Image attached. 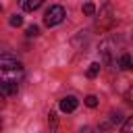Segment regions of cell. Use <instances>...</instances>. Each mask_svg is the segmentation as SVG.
<instances>
[{"instance_id":"cell-1","label":"cell","mask_w":133,"mask_h":133,"mask_svg":"<svg viewBox=\"0 0 133 133\" xmlns=\"http://www.w3.org/2000/svg\"><path fill=\"white\" fill-rule=\"evenodd\" d=\"M25 77V71H23V64L15 58V56H0V81H10V83H21Z\"/></svg>"},{"instance_id":"cell-2","label":"cell","mask_w":133,"mask_h":133,"mask_svg":"<svg viewBox=\"0 0 133 133\" xmlns=\"http://www.w3.org/2000/svg\"><path fill=\"white\" fill-rule=\"evenodd\" d=\"M64 17H66L64 8H62L60 4H54V6H50V8L46 10V15H44V23H46L48 27H54V25L62 23Z\"/></svg>"},{"instance_id":"cell-3","label":"cell","mask_w":133,"mask_h":133,"mask_svg":"<svg viewBox=\"0 0 133 133\" xmlns=\"http://www.w3.org/2000/svg\"><path fill=\"white\" fill-rule=\"evenodd\" d=\"M77 104H79V102H77L75 96H66V98L60 100V110H62V112H73V110L77 108Z\"/></svg>"},{"instance_id":"cell-4","label":"cell","mask_w":133,"mask_h":133,"mask_svg":"<svg viewBox=\"0 0 133 133\" xmlns=\"http://www.w3.org/2000/svg\"><path fill=\"white\" fill-rule=\"evenodd\" d=\"M17 91H19V85H17V83H10V81H0V94H2L4 98L15 96Z\"/></svg>"},{"instance_id":"cell-5","label":"cell","mask_w":133,"mask_h":133,"mask_svg":"<svg viewBox=\"0 0 133 133\" xmlns=\"http://www.w3.org/2000/svg\"><path fill=\"white\" fill-rule=\"evenodd\" d=\"M19 4H21V8H23V10L33 12V10H37V8L44 4V0H19Z\"/></svg>"},{"instance_id":"cell-6","label":"cell","mask_w":133,"mask_h":133,"mask_svg":"<svg viewBox=\"0 0 133 133\" xmlns=\"http://www.w3.org/2000/svg\"><path fill=\"white\" fill-rule=\"evenodd\" d=\"M98 73H100V62H91L89 69H87V77L94 79V77H98Z\"/></svg>"},{"instance_id":"cell-7","label":"cell","mask_w":133,"mask_h":133,"mask_svg":"<svg viewBox=\"0 0 133 133\" xmlns=\"http://www.w3.org/2000/svg\"><path fill=\"white\" fill-rule=\"evenodd\" d=\"M118 64H121V69L129 71V69H131V64H133V62H131V56H129V54H123V56H121V62H118Z\"/></svg>"},{"instance_id":"cell-8","label":"cell","mask_w":133,"mask_h":133,"mask_svg":"<svg viewBox=\"0 0 133 133\" xmlns=\"http://www.w3.org/2000/svg\"><path fill=\"white\" fill-rule=\"evenodd\" d=\"M121 133H133V118H131V116L123 123V131H121Z\"/></svg>"},{"instance_id":"cell-9","label":"cell","mask_w":133,"mask_h":133,"mask_svg":"<svg viewBox=\"0 0 133 133\" xmlns=\"http://www.w3.org/2000/svg\"><path fill=\"white\" fill-rule=\"evenodd\" d=\"M83 12H85L87 17H91V15L96 12V6H94V2H85V4H83Z\"/></svg>"},{"instance_id":"cell-10","label":"cell","mask_w":133,"mask_h":133,"mask_svg":"<svg viewBox=\"0 0 133 133\" xmlns=\"http://www.w3.org/2000/svg\"><path fill=\"white\" fill-rule=\"evenodd\" d=\"M10 25H12V27H21V25H23V17H21V15H12V17H10Z\"/></svg>"},{"instance_id":"cell-11","label":"cell","mask_w":133,"mask_h":133,"mask_svg":"<svg viewBox=\"0 0 133 133\" xmlns=\"http://www.w3.org/2000/svg\"><path fill=\"white\" fill-rule=\"evenodd\" d=\"M27 35H29V37L39 35V27H37V25H29V27H27Z\"/></svg>"},{"instance_id":"cell-12","label":"cell","mask_w":133,"mask_h":133,"mask_svg":"<svg viewBox=\"0 0 133 133\" xmlns=\"http://www.w3.org/2000/svg\"><path fill=\"white\" fill-rule=\"evenodd\" d=\"M85 106L96 108V106H98V98H96V96H87V98H85Z\"/></svg>"},{"instance_id":"cell-13","label":"cell","mask_w":133,"mask_h":133,"mask_svg":"<svg viewBox=\"0 0 133 133\" xmlns=\"http://www.w3.org/2000/svg\"><path fill=\"white\" fill-rule=\"evenodd\" d=\"M110 116H112V118H110V121H112V123H114V125H118V123H121V121H123V116H121V114H118V112H112V114H110Z\"/></svg>"},{"instance_id":"cell-14","label":"cell","mask_w":133,"mask_h":133,"mask_svg":"<svg viewBox=\"0 0 133 133\" xmlns=\"http://www.w3.org/2000/svg\"><path fill=\"white\" fill-rule=\"evenodd\" d=\"M4 104H6V98L0 94V108H4Z\"/></svg>"},{"instance_id":"cell-15","label":"cell","mask_w":133,"mask_h":133,"mask_svg":"<svg viewBox=\"0 0 133 133\" xmlns=\"http://www.w3.org/2000/svg\"><path fill=\"white\" fill-rule=\"evenodd\" d=\"M0 129H2V121H0Z\"/></svg>"},{"instance_id":"cell-16","label":"cell","mask_w":133,"mask_h":133,"mask_svg":"<svg viewBox=\"0 0 133 133\" xmlns=\"http://www.w3.org/2000/svg\"><path fill=\"white\" fill-rule=\"evenodd\" d=\"M0 10H2V4H0Z\"/></svg>"}]
</instances>
